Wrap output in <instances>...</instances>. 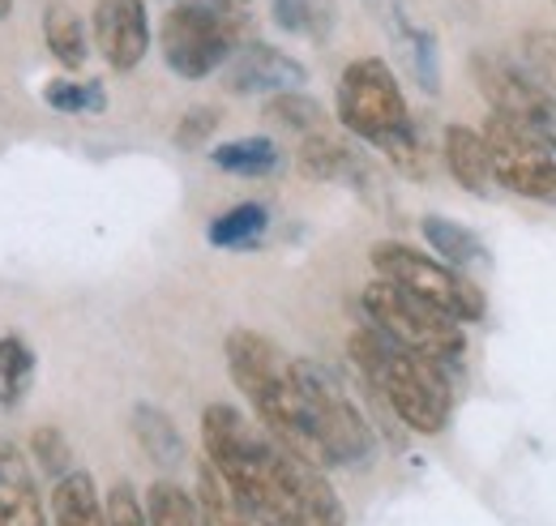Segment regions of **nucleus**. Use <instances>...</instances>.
<instances>
[{
  "instance_id": "obj_9",
  "label": "nucleus",
  "mask_w": 556,
  "mask_h": 526,
  "mask_svg": "<svg viewBox=\"0 0 556 526\" xmlns=\"http://www.w3.org/2000/svg\"><path fill=\"white\" fill-rule=\"evenodd\" d=\"M471 77H476L480 95L488 99L492 116L514 121L518 129L535 133L540 141H548L556 150V95L544 82L522 73L501 52H476L471 57Z\"/></svg>"
},
{
  "instance_id": "obj_32",
  "label": "nucleus",
  "mask_w": 556,
  "mask_h": 526,
  "mask_svg": "<svg viewBox=\"0 0 556 526\" xmlns=\"http://www.w3.org/2000/svg\"><path fill=\"white\" fill-rule=\"evenodd\" d=\"M218 129V112L214 108H189L176 125V146L180 150H202Z\"/></svg>"
},
{
  "instance_id": "obj_1",
  "label": "nucleus",
  "mask_w": 556,
  "mask_h": 526,
  "mask_svg": "<svg viewBox=\"0 0 556 526\" xmlns=\"http://www.w3.org/2000/svg\"><path fill=\"white\" fill-rule=\"evenodd\" d=\"M227 351V373L231 381L240 386V394L253 402V415L262 424V433L282 446L287 454H300V459L317 462V466H330L321 454V441L304 415V402L295 390V377H291V355L278 351L275 338L257 334L249 326H236L223 342Z\"/></svg>"
},
{
  "instance_id": "obj_22",
  "label": "nucleus",
  "mask_w": 556,
  "mask_h": 526,
  "mask_svg": "<svg viewBox=\"0 0 556 526\" xmlns=\"http://www.w3.org/2000/svg\"><path fill=\"white\" fill-rule=\"evenodd\" d=\"M210 163L218 172H231V176H275L282 167V150H278L270 137H236V141H223L210 150Z\"/></svg>"
},
{
  "instance_id": "obj_31",
  "label": "nucleus",
  "mask_w": 556,
  "mask_h": 526,
  "mask_svg": "<svg viewBox=\"0 0 556 526\" xmlns=\"http://www.w3.org/2000/svg\"><path fill=\"white\" fill-rule=\"evenodd\" d=\"M103 510H108V526H150L141 497L134 492V484H125V479L103 497Z\"/></svg>"
},
{
  "instance_id": "obj_21",
  "label": "nucleus",
  "mask_w": 556,
  "mask_h": 526,
  "mask_svg": "<svg viewBox=\"0 0 556 526\" xmlns=\"http://www.w3.org/2000/svg\"><path fill=\"white\" fill-rule=\"evenodd\" d=\"M266 227H270V210L257 205V201H240V205H231V210H223V214L210 218L206 240L214 245V249H231V253H240V249L262 245Z\"/></svg>"
},
{
  "instance_id": "obj_29",
  "label": "nucleus",
  "mask_w": 556,
  "mask_h": 526,
  "mask_svg": "<svg viewBox=\"0 0 556 526\" xmlns=\"http://www.w3.org/2000/svg\"><path fill=\"white\" fill-rule=\"evenodd\" d=\"M43 99L52 112H65V116H90L108 108V95L99 82H48Z\"/></svg>"
},
{
  "instance_id": "obj_15",
  "label": "nucleus",
  "mask_w": 556,
  "mask_h": 526,
  "mask_svg": "<svg viewBox=\"0 0 556 526\" xmlns=\"http://www.w3.org/2000/svg\"><path fill=\"white\" fill-rule=\"evenodd\" d=\"M0 526H48V505L30 459L0 437Z\"/></svg>"
},
{
  "instance_id": "obj_3",
  "label": "nucleus",
  "mask_w": 556,
  "mask_h": 526,
  "mask_svg": "<svg viewBox=\"0 0 556 526\" xmlns=\"http://www.w3.org/2000/svg\"><path fill=\"white\" fill-rule=\"evenodd\" d=\"M348 351L364 386L390 406V415L399 424H407L419 437H437L450 424L454 390H450V373L441 364L399 347L394 338H386L372 326L351 329Z\"/></svg>"
},
{
  "instance_id": "obj_4",
  "label": "nucleus",
  "mask_w": 556,
  "mask_h": 526,
  "mask_svg": "<svg viewBox=\"0 0 556 526\" xmlns=\"http://www.w3.org/2000/svg\"><path fill=\"white\" fill-rule=\"evenodd\" d=\"M334 112L351 137L377 146L403 176H412V180L428 176V150H424V137L416 129V116L403 99L394 68L381 57H359L343 68Z\"/></svg>"
},
{
  "instance_id": "obj_25",
  "label": "nucleus",
  "mask_w": 556,
  "mask_h": 526,
  "mask_svg": "<svg viewBox=\"0 0 556 526\" xmlns=\"http://www.w3.org/2000/svg\"><path fill=\"white\" fill-rule=\"evenodd\" d=\"M35 381V351L26 338L4 334L0 338V406H17Z\"/></svg>"
},
{
  "instance_id": "obj_10",
  "label": "nucleus",
  "mask_w": 556,
  "mask_h": 526,
  "mask_svg": "<svg viewBox=\"0 0 556 526\" xmlns=\"http://www.w3.org/2000/svg\"><path fill=\"white\" fill-rule=\"evenodd\" d=\"M480 133H484L488 159H492L496 189L518 193V198L527 201L556 205V150L548 141H540L535 133L518 129L505 116H488Z\"/></svg>"
},
{
  "instance_id": "obj_12",
  "label": "nucleus",
  "mask_w": 556,
  "mask_h": 526,
  "mask_svg": "<svg viewBox=\"0 0 556 526\" xmlns=\"http://www.w3.org/2000/svg\"><path fill=\"white\" fill-rule=\"evenodd\" d=\"M304 82L308 68L275 43H244L223 65V86L231 95H282V90H300Z\"/></svg>"
},
{
  "instance_id": "obj_5",
  "label": "nucleus",
  "mask_w": 556,
  "mask_h": 526,
  "mask_svg": "<svg viewBox=\"0 0 556 526\" xmlns=\"http://www.w3.org/2000/svg\"><path fill=\"white\" fill-rule=\"evenodd\" d=\"M249 39V13L236 0H180L163 13L159 48L176 77L202 82L227 65Z\"/></svg>"
},
{
  "instance_id": "obj_33",
  "label": "nucleus",
  "mask_w": 556,
  "mask_h": 526,
  "mask_svg": "<svg viewBox=\"0 0 556 526\" xmlns=\"http://www.w3.org/2000/svg\"><path fill=\"white\" fill-rule=\"evenodd\" d=\"M9 9H13V0H0V17H4V13H9Z\"/></svg>"
},
{
  "instance_id": "obj_35",
  "label": "nucleus",
  "mask_w": 556,
  "mask_h": 526,
  "mask_svg": "<svg viewBox=\"0 0 556 526\" xmlns=\"http://www.w3.org/2000/svg\"><path fill=\"white\" fill-rule=\"evenodd\" d=\"M553 4H556V0H553Z\"/></svg>"
},
{
  "instance_id": "obj_19",
  "label": "nucleus",
  "mask_w": 556,
  "mask_h": 526,
  "mask_svg": "<svg viewBox=\"0 0 556 526\" xmlns=\"http://www.w3.org/2000/svg\"><path fill=\"white\" fill-rule=\"evenodd\" d=\"M419 236L424 245L437 253V262L454 265V270H467V265H480L484 262V245L471 227L445 218V214H424L419 218Z\"/></svg>"
},
{
  "instance_id": "obj_34",
  "label": "nucleus",
  "mask_w": 556,
  "mask_h": 526,
  "mask_svg": "<svg viewBox=\"0 0 556 526\" xmlns=\"http://www.w3.org/2000/svg\"><path fill=\"white\" fill-rule=\"evenodd\" d=\"M236 4H249V0H236Z\"/></svg>"
},
{
  "instance_id": "obj_28",
  "label": "nucleus",
  "mask_w": 556,
  "mask_h": 526,
  "mask_svg": "<svg viewBox=\"0 0 556 526\" xmlns=\"http://www.w3.org/2000/svg\"><path fill=\"white\" fill-rule=\"evenodd\" d=\"M266 116H270L275 125H287V129L304 133V137L326 129V108H321L313 95H304V90L270 95V99H266Z\"/></svg>"
},
{
  "instance_id": "obj_2",
  "label": "nucleus",
  "mask_w": 556,
  "mask_h": 526,
  "mask_svg": "<svg viewBox=\"0 0 556 526\" xmlns=\"http://www.w3.org/2000/svg\"><path fill=\"white\" fill-rule=\"evenodd\" d=\"M202 450L231 488V497L244 505V514H253L262 526H295L278 446L266 433H257L231 402H210L202 411Z\"/></svg>"
},
{
  "instance_id": "obj_8",
  "label": "nucleus",
  "mask_w": 556,
  "mask_h": 526,
  "mask_svg": "<svg viewBox=\"0 0 556 526\" xmlns=\"http://www.w3.org/2000/svg\"><path fill=\"white\" fill-rule=\"evenodd\" d=\"M368 262H372V270H377V278L403 287L407 296H416V300H424V304H432L437 313L454 317L458 326H476V322H484V313H488L484 291H480L463 270L437 262L432 253H419V249L403 245V240H381V245H372Z\"/></svg>"
},
{
  "instance_id": "obj_26",
  "label": "nucleus",
  "mask_w": 556,
  "mask_h": 526,
  "mask_svg": "<svg viewBox=\"0 0 556 526\" xmlns=\"http://www.w3.org/2000/svg\"><path fill=\"white\" fill-rule=\"evenodd\" d=\"M141 505H146V523L150 526H202L198 501L180 484H172V479L150 484V492H146Z\"/></svg>"
},
{
  "instance_id": "obj_6",
  "label": "nucleus",
  "mask_w": 556,
  "mask_h": 526,
  "mask_svg": "<svg viewBox=\"0 0 556 526\" xmlns=\"http://www.w3.org/2000/svg\"><path fill=\"white\" fill-rule=\"evenodd\" d=\"M291 377L304 402V415L321 441V454L330 466H359L372 459L377 437L372 424L364 419V411L355 406V398L348 394V386L317 360L308 355H291Z\"/></svg>"
},
{
  "instance_id": "obj_23",
  "label": "nucleus",
  "mask_w": 556,
  "mask_h": 526,
  "mask_svg": "<svg viewBox=\"0 0 556 526\" xmlns=\"http://www.w3.org/2000/svg\"><path fill=\"white\" fill-rule=\"evenodd\" d=\"M193 501H198L202 526H262L253 514H244V505L231 497V488L206 459L198 462V497Z\"/></svg>"
},
{
  "instance_id": "obj_7",
  "label": "nucleus",
  "mask_w": 556,
  "mask_h": 526,
  "mask_svg": "<svg viewBox=\"0 0 556 526\" xmlns=\"http://www.w3.org/2000/svg\"><path fill=\"white\" fill-rule=\"evenodd\" d=\"M359 304H364L368 326L381 329L386 338H394L399 347H407V351H416L424 360L441 364L445 373L458 368V360H463V351H467V334H463V326H458L454 317L437 313L432 304L407 296L403 287H394V283H386V278H372V283L364 287Z\"/></svg>"
},
{
  "instance_id": "obj_20",
  "label": "nucleus",
  "mask_w": 556,
  "mask_h": 526,
  "mask_svg": "<svg viewBox=\"0 0 556 526\" xmlns=\"http://www.w3.org/2000/svg\"><path fill=\"white\" fill-rule=\"evenodd\" d=\"M300 172H304L308 180H343V176L364 172V159L351 150L343 137L321 129L304 137V146H300Z\"/></svg>"
},
{
  "instance_id": "obj_17",
  "label": "nucleus",
  "mask_w": 556,
  "mask_h": 526,
  "mask_svg": "<svg viewBox=\"0 0 556 526\" xmlns=\"http://www.w3.org/2000/svg\"><path fill=\"white\" fill-rule=\"evenodd\" d=\"M52 526H108V510L90 471H70L52 484Z\"/></svg>"
},
{
  "instance_id": "obj_11",
  "label": "nucleus",
  "mask_w": 556,
  "mask_h": 526,
  "mask_svg": "<svg viewBox=\"0 0 556 526\" xmlns=\"http://www.w3.org/2000/svg\"><path fill=\"white\" fill-rule=\"evenodd\" d=\"M94 48L116 73H129L150 52L146 0H94Z\"/></svg>"
},
{
  "instance_id": "obj_24",
  "label": "nucleus",
  "mask_w": 556,
  "mask_h": 526,
  "mask_svg": "<svg viewBox=\"0 0 556 526\" xmlns=\"http://www.w3.org/2000/svg\"><path fill=\"white\" fill-rule=\"evenodd\" d=\"M43 43H48V52L65 68H81L86 57H90L86 26H81V17L73 13L70 4H48V13H43Z\"/></svg>"
},
{
  "instance_id": "obj_18",
  "label": "nucleus",
  "mask_w": 556,
  "mask_h": 526,
  "mask_svg": "<svg viewBox=\"0 0 556 526\" xmlns=\"http://www.w3.org/2000/svg\"><path fill=\"white\" fill-rule=\"evenodd\" d=\"M134 437L146 450V459L159 462V466H185V459H189L176 419L163 406H154V402H138L134 406Z\"/></svg>"
},
{
  "instance_id": "obj_13",
  "label": "nucleus",
  "mask_w": 556,
  "mask_h": 526,
  "mask_svg": "<svg viewBox=\"0 0 556 526\" xmlns=\"http://www.w3.org/2000/svg\"><path fill=\"white\" fill-rule=\"evenodd\" d=\"M278 459H282V484L291 497L295 526H348V510H343L339 492L330 488L326 466L300 459V454H287L282 446H278Z\"/></svg>"
},
{
  "instance_id": "obj_16",
  "label": "nucleus",
  "mask_w": 556,
  "mask_h": 526,
  "mask_svg": "<svg viewBox=\"0 0 556 526\" xmlns=\"http://www.w3.org/2000/svg\"><path fill=\"white\" fill-rule=\"evenodd\" d=\"M441 154H445V167L450 176L476 193V198H496V180H492V159H488L484 133L471 129V125H445L441 137Z\"/></svg>"
},
{
  "instance_id": "obj_27",
  "label": "nucleus",
  "mask_w": 556,
  "mask_h": 526,
  "mask_svg": "<svg viewBox=\"0 0 556 526\" xmlns=\"http://www.w3.org/2000/svg\"><path fill=\"white\" fill-rule=\"evenodd\" d=\"M270 17L278 30L287 35H313L321 39L334 22V4L330 0H270Z\"/></svg>"
},
{
  "instance_id": "obj_14",
  "label": "nucleus",
  "mask_w": 556,
  "mask_h": 526,
  "mask_svg": "<svg viewBox=\"0 0 556 526\" xmlns=\"http://www.w3.org/2000/svg\"><path fill=\"white\" fill-rule=\"evenodd\" d=\"M364 4H368V13L386 26V35L399 43V52L407 57V65H412L419 86H424L428 95L441 90V48H437V35L412 22V13H407L403 0H364Z\"/></svg>"
},
{
  "instance_id": "obj_30",
  "label": "nucleus",
  "mask_w": 556,
  "mask_h": 526,
  "mask_svg": "<svg viewBox=\"0 0 556 526\" xmlns=\"http://www.w3.org/2000/svg\"><path fill=\"white\" fill-rule=\"evenodd\" d=\"M30 454H35V462L48 471V479H65L70 471H77L65 433L52 428V424H48V428H35V437H30Z\"/></svg>"
}]
</instances>
